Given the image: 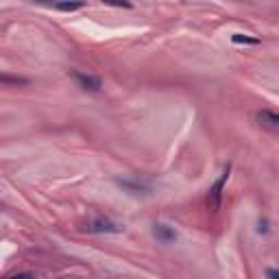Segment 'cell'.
<instances>
[{
    "label": "cell",
    "mask_w": 279,
    "mask_h": 279,
    "mask_svg": "<svg viewBox=\"0 0 279 279\" xmlns=\"http://www.w3.org/2000/svg\"><path fill=\"white\" fill-rule=\"evenodd\" d=\"M85 231L87 233H120L122 231V227L118 223H114L112 218H92V220H87L85 223Z\"/></svg>",
    "instance_id": "cell-1"
},
{
    "label": "cell",
    "mask_w": 279,
    "mask_h": 279,
    "mask_svg": "<svg viewBox=\"0 0 279 279\" xmlns=\"http://www.w3.org/2000/svg\"><path fill=\"white\" fill-rule=\"evenodd\" d=\"M229 172H231V166H227L223 175L216 179V183L210 188V192H207V205L212 210H218L220 207V201H223V190H225V183L227 179H229Z\"/></svg>",
    "instance_id": "cell-2"
},
{
    "label": "cell",
    "mask_w": 279,
    "mask_h": 279,
    "mask_svg": "<svg viewBox=\"0 0 279 279\" xmlns=\"http://www.w3.org/2000/svg\"><path fill=\"white\" fill-rule=\"evenodd\" d=\"M70 77L77 81V85L81 87L83 92H100L102 90V81L94 75H87V72H79V70H72Z\"/></svg>",
    "instance_id": "cell-3"
},
{
    "label": "cell",
    "mask_w": 279,
    "mask_h": 279,
    "mask_svg": "<svg viewBox=\"0 0 279 279\" xmlns=\"http://www.w3.org/2000/svg\"><path fill=\"white\" fill-rule=\"evenodd\" d=\"M258 120H260L262 127H266L270 131L279 129V116L275 112H270V109H262V112H258Z\"/></svg>",
    "instance_id": "cell-4"
},
{
    "label": "cell",
    "mask_w": 279,
    "mask_h": 279,
    "mask_svg": "<svg viewBox=\"0 0 279 279\" xmlns=\"http://www.w3.org/2000/svg\"><path fill=\"white\" fill-rule=\"evenodd\" d=\"M153 233H155V238L159 242H175L177 240V231H175L172 227H168V225H155Z\"/></svg>",
    "instance_id": "cell-5"
},
{
    "label": "cell",
    "mask_w": 279,
    "mask_h": 279,
    "mask_svg": "<svg viewBox=\"0 0 279 279\" xmlns=\"http://www.w3.org/2000/svg\"><path fill=\"white\" fill-rule=\"evenodd\" d=\"M118 186L129 190V192H133V194H151V186L140 183V181H122V179H118Z\"/></svg>",
    "instance_id": "cell-6"
},
{
    "label": "cell",
    "mask_w": 279,
    "mask_h": 279,
    "mask_svg": "<svg viewBox=\"0 0 279 279\" xmlns=\"http://www.w3.org/2000/svg\"><path fill=\"white\" fill-rule=\"evenodd\" d=\"M83 5V0H53V9L57 11H79Z\"/></svg>",
    "instance_id": "cell-7"
},
{
    "label": "cell",
    "mask_w": 279,
    "mask_h": 279,
    "mask_svg": "<svg viewBox=\"0 0 279 279\" xmlns=\"http://www.w3.org/2000/svg\"><path fill=\"white\" fill-rule=\"evenodd\" d=\"M0 83H7V85H26L28 81L24 77H11V75L0 72Z\"/></svg>",
    "instance_id": "cell-8"
},
{
    "label": "cell",
    "mask_w": 279,
    "mask_h": 279,
    "mask_svg": "<svg viewBox=\"0 0 279 279\" xmlns=\"http://www.w3.org/2000/svg\"><path fill=\"white\" fill-rule=\"evenodd\" d=\"M231 42H233V44H251V46L260 44L258 38H249V35H245V33H233V35H231Z\"/></svg>",
    "instance_id": "cell-9"
},
{
    "label": "cell",
    "mask_w": 279,
    "mask_h": 279,
    "mask_svg": "<svg viewBox=\"0 0 279 279\" xmlns=\"http://www.w3.org/2000/svg\"><path fill=\"white\" fill-rule=\"evenodd\" d=\"M102 5H107V7H120V9H131V5L129 0H102Z\"/></svg>",
    "instance_id": "cell-10"
},
{
    "label": "cell",
    "mask_w": 279,
    "mask_h": 279,
    "mask_svg": "<svg viewBox=\"0 0 279 279\" xmlns=\"http://www.w3.org/2000/svg\"><path fill=\"white\" fill-rule=\"evenodd\" d=\"M260 233H266L268 231V220H260Z\"/></svg>",
    "instance_id": "cell-11"
}]
</instances>
